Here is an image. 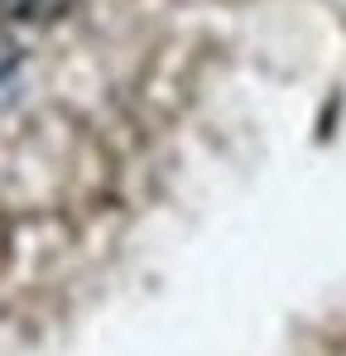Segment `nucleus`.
I'll return each instance as SVG.
<instances>
[{
    "label": "nucleus",
    "mask_w": 346,
    "mask_h": 356,
    "mask_svg": "<svg viewBox=\"0 0 346 356\" xmlns=\"http://www.w3.org/2000/svg\"><path fill=\"white\" fill-rule=\"evenodd\" d=\"M15 63H19L15 39H5V34H0V77H5V72H15Z\"/></svg>",
    "instance_id": "obj_2"
},
{
    "label": "nucleus",
    "mask_w": 346,
    "mask_h": 356,
    "mask_svg": "<svg viewBox=\"0 0 346 356\" xmlns=\"http://www.w3.org/2000/svg\"><path fill=\"white\" fill-rule=\"evenodd\" d=\"M63 0H0V15L5 19H49Z\"/></svg>",
    "instance_id": "obj_1"
}]
</instances>
